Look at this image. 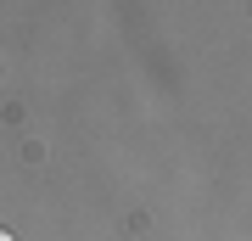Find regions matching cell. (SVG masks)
<instances>
[{
	"label": "cell",
	"instance_id": "cell-1",
	"mask_svg": "<svg viewBox=\"0 0 252 241\" xmlns=\"http://www.w3.org/2000/svg\"><path fill=\"white\" fill-rule=\"evenodd\" d=\"M0 241H17V236H11V230H0Z\"/></svg>",
	"mask_w": 252,
	"mask_h": 241
}]
</instances>
